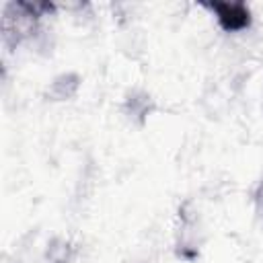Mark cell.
<instances>
[{
  "instance_id": "6da1fadb",
  "label": "cell",
  "mask_w": 263,
  "mask_h": 263,
  "mask_svg": "<svg viewBox=\"0 0 263 263\" xmlns=\"http://www.w3.org/2000/svg\"><path fill=\"white\" fill-rule=\"evenodd\" d=\"M210 8L216 12L222 29L226 31H240L249 25V10L242 4H210Z\"/></svg>"
}]
</instances>
